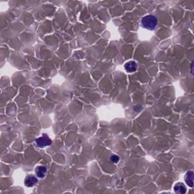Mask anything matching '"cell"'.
<instances>
[{
  "instance_id": "cell-1",
  "label": "cell",
  "mask_w": 194,
  "mask_h": 194,
  "mask_svg": "<svg viewBox=\"0 0 194 194\" xmlns=\"http://www.w3.org/2000/svg\"><path fill=\"white\" fill-rule=\"evenodd\" d=\"M158 24V20L156 16L152 15H148L143 17L141 20V26L143 28L150 30L156 29Z\"/></svg>"
},
{
  "instance_id": "cell-8",
  "label": "cell",
  "mask_w": 194,
  "mask_h": 194,
  "mask_svg": "<svg viewBox=\"0 0 194 194\" xmlns=\"http://www.w3.org/2000/svg\"><path fill=\"white\" fill-rule=\"evenodd\" d=\"M110 159L113 163H117L118 161H119V157L116 155H112V156H111Z\"/></svg>"
},
{
  "instance_id": "cell-4",
  "label": "cell",
  "mask_w": 194,
  "mask_h": 194,
  "mask_svg": "<svg viewBox=\"0 0 194 194\" xmlns=\"http://www.w3.org/2000/svg\"><path fill=\"white\" fill-rule=\"evenodd\" d=\"M193 177L194 174L193 171H189L186 173L184 177V181L186 184L190 186V187H193Z\"/></svg>"
},
{
  "instance_id": "cell-7",
  "label": "cell",
  "mask_w": 194,
  "mask_h": 194,
  "mask_svg": "<svg viewBox=\"0 0 194 194\" xmlns=\"http://www.w3.org/2000/svg\"><path fill=\"white\" fill-rule=\"evenodd\" d=\"M175 193H180V194H184L186 193V186L183 184V183H177L175 185L174 187Z\"/></svg>"
},
{
  "instance_id": "cell-2",
  "label": "cell",
  "mask_w": 194,
  "mask_h": 194,
  "mask_svg": "<svg viewBox=\"0 0 194 194\" xmlns=\"http://www.w3.org/2000/svg\"><path fill=\"white\" fill-rule=\"evenodd\" d=\"M52 143H53L52 140L46 134H43L42 136L36 140V144L39 148H43V147L48 146L51 145Z\"/></svg>"
},
{
  "instance_id": "cell-6",
  "label": "cell",
  "mask_w": 194,
  "mask_h": 194,
  "mask_svg": "<svg viewBox=\"0 0 194 194\" xmlns=\"http://www.w3.org/2000/svg\"><path fill=\"white\" fill-rule=\"evenodd\" d=\"M125 70L129 73H133L137 69V64L134 61H130L125 64Z\"/></svg>"
},
{
  "instance_id": "cell-3",
  "label": "cell",
  "mask_w": 194,
  "mask_h": 194,
  "mask_svg": "<svg viewBox=\"0 0 194 194\" xmlns=\"http://www.w3.org/2000/svg\"><path fill=\"white\" fill-rule=\"evenodd\" d=\"M37 182H38V179L33 175L27 176L26 178L24 179V184L28 187H32V186H35Z\"/></svg>"
},
{
  "instance_id": "cell-5",
  "label": "cell",
  "mask_w": 194,
  "mask_h": 194,
  "mask_svg": "<svg viewBox=\"0 0 194 194\" xmlns=\"http://www.w3.org/2000/svg\"><path fill=\"white\" fill-rule=\"evenodd\" d=\"M36 175H37V177L39 178H43L46 175V172H47V168H46V166H43V165H39V166H37L35 169Z\"/></svg>"
}]
</instances>
